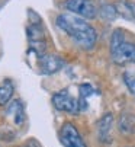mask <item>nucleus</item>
Here are the masks:
<instances>
[{
  "label": "nucleus",
  "instance_id": "1",
  "mask_svg": "<svg viewBox=\"0 0 135 147\" xmlns=\"http://www.w3.org/2000/svg\"><path fill=\"white\" fill-rule=\"evenodd\" d=\"M57 26L69 35L74 44L83 50H93L97 41V32L89 22L73 13H60L57 16Z\"/></svg>",
  "mask_w": 135,
  "mask_h": 147
},
{
  "label": "nucleus",
  "instance_id": "2",
  "mask_svg": "<svg viewBox=\"0 0 135 147\" xmlns=\"http://www.w3.org/2000/svg\"><path fill=\"white\" fill-rule=\"evenodd\" d=\"M52 105L57 111L61 112H69V114H79L80 112V105L79 99L74 98L69 89H62L52 95Z\"/></svg>",
  "mask_w": 135,
  "mask_h": 147
},
{
  "label": "nucleus",
  "instance_id": "3",
  "mask_svg": "<svg viewBox=\"0 0 135 147\" xmlns=\"http://www.w3.org/2000/svg\"><path fill=\"white\" fill-rule=\"evenodd\" d=\"M64 7L70 13L86 19H95L99 12L92 0H65Z\"/></svg>",
  "mask_w": 135,
  "mask_h": 147
},
{
  "label": "nucleus",
  "instance_id": "4",
  "mask_svg": "<svg viewBox=\"0 0 135 147\" xmlns=\"http://www.w3.org/2000/svg\"><path fill=\"white\" fill-rule=\"evenodd\" d=\"M110 58L118 66H126L135 63V44L124 41L118 47L110 48Z\"/></svg>",
  "mask_w": 135,
  "mask_h": 147
},
{
  "label": "nucleus",
  "instance_id": "5",
  "mask_svg": "<svg viewBox=\"0 0 135 147\" xmlns=\"http://www.w3.org/2000/svg\"><path fill=\"white\" fill-rule=\"evenodd\" d=\"M60 141L64 147H87L81 134L71 122H64L60 130Z\"/></svg>",
  "mask_w": 135,
  "mask_h": 147
},
{
  "label": "nucleus",
  "instance_id": "6",
  "mask_svg": "<svg viewBox=\"0 0 135 147\" xmlns=\"http://www.w3.org/2000/svg\"><path fill=\"white\" fill-rule=\"evenodd\" d=\"M64 60L54 54H41L38 58V66L41 73L44 74H54L64 67Z\"/></svg>",
  "mask_w": 135,
  "mask_h": 147
},
{
  "label": "nucleus",
  "instance_id": "7",
  "mask_svg": "<svg viewBox=\"0 0 135 147\" xmlns=\"http://www.w3.org/2000/svg\"><path fill=\"white\" fill-rule=\"evenodd\" d=\"M114 122H115V118H114V114H105L96 124V133H97V140L100 143H105V144H109L112 143V128H114Z\"/></svg>",
  "mask_w": 135,
  "mask_h": 147
},
{
  "label": "nucleus",
  "instance_id": "8",
  "mask_svg": "<svg viewBox=\"0 0 135 147\" xmlns=\"http://www.w3.org/2000/svg\"><path fill=\"white\" fill-rule=\"evenodd\" d=\"M6 115L10 117L13 119V122L16 125H22L25 121V108H24V103L20 100H13L7 105L6 108Z\"/></svg>",
  "mask_w": 135,
  "mask_h": 147
},
{
  "label": "nucleus",
  "instance_id": "9",
  "mask_svg": "<svg viewBox=\"0 0 135 147\" xmlns=\"http://www.w3.org/2000/svg\"><path fill=\"white\" fill-rule=\"evenodd\" d=\"M115 9L118 12V16L135 22V3L131 0H118L115 3Z\"/></svg>",
  "mask_w": 135,
  "mask_h": 147
},
{
  "label": "nucleus",
  "instance_id": "10",
  "mask_svg": "<svg viewBox=\"0 0 135 147\" xmlns=\"http://www.w3.org/2000/svg\"><path fill=\"white\" fill-rule=\"evenodd\" d=\"M118 128L122 134H135V114L124 112L118 119Z\"/></svg>",
  "mask_w": 135,
  "mask_h": 147
},
{
  "label": "nucleus",
  "instance_id": "11",
  "mask_svg": "<svg viewBox=\"0 0 135 147\" xmlns=\"http://www.w3.org/2000/svg\"><path fill=\"white\" fill-rule=\"evenodd\" d=\"M13 95V85L10 82H5L0 85V105H6Z\"/></svg>",
  "mask_w": 135,
  "mask_h": 147
},
{
  "label": "nucleus",
  "instance_id": "12",
  "mask_svg": "<svg viewBox=\"0 0 135 147\" xmlns=\"http://www.w3.org/2000/svg\"><path fill=\"white\" fill-rule=\"evenodd\" d=\"M100 12V16L105 19V20H114L116 19L118 16V12L115 9V5H110V3H103L99 9Z\"/></svg>",
  "mask_w": 135,
  "mask_h": 147
},
{
  "label": "nucleus",
  "instance_id": "13",
  "mask_svg": "<svg viewBox=\"0 0 135 147\" xmlns=\"http://www.w3.org/2000/svg\"><path fill=\"white\" fill-rule=\"evenodd\" d=\"M125 41V32L122 29H115L112 32V36H110V48L114 47H118L121 42Z\"/></svg>",
  "mask_w": 135,
  "mask_h": 147
},
{
  "label": "nucleus",
  "instance_id": "14",
  "mask_svg": "<svg viewBox=\"0 0 135 147\" xmlns=\"http://www.w3.org/2000/svg\"><path fill=\"white\" fill-rule=\"evenodd\" d=\"M124 82L126 88L132 95H135V71H125L124 73Z\"/></svg>",
  "mask_w": 135,
  "mask_h": 147
},
{
  "label": "nucleus",
  "instance_id": "15",
  "mask_svg": "<svg viewBox=\"0 0 135 147\" xmlns=\"http://www.w3.org/2000/svg\"><path fill=\"white\" fill-rule=\"evenodd\" d=\"M93 95V88L87 85V83H84V85H80V98L83 99H87L89 96Z\"/></svg>",
  "mask_w": 135,
  "mask_h": 147
}]
</instances>
